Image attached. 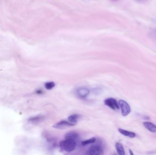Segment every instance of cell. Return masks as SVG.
<instances>
[{
    "label": "cell",
    "instance_id": "obj_4",
    "mask_svg": "<svg viewBox=\"0 0 156 155\" xmlns=\"http://www.w3.org/2000/svg\"><path fill=\"white\" fill-rule=\"evenodd\" d=\"M105 105L109 106V108L116 110L119 109V104L117 103L116 100L112 98H109L106 99L105 101H104Z\"/></svg>",
    "mask_w": 156,
    "mask_h": 155
},
{
    "label": "cell",
    "instance_id": "obj_2",
    "mask_svg": "<svg viewBox=\"0 0 156 155\" xmlns=\"http://www.w3.org/2000/svg\"><path fill=\"white\" fill-rule=\"evenodd\" d=\"M119 105L121 109V113L124 116H127L131 113V109L130 105L128 103L123 100H120L119 101Z\"/></svg>",
    "mask_w": 156,
    "mask_h": 155
},
{
    "label": "cell",
    "instance_id": "obj_7",
    "mask_svg": "<svg viewBox=\"0 0 156 155\" xmlns=\"http://www.w3.org/2000/svg\"><path fill=\"white\" fill-rule=\"evenodd\" d=\"M118 131L123 135L127 136V137H130V138H134L136 136V135L134 132H132V131H128L122 129L121 128H119L118 129Z\"/></svg>",
    "mask_w": 156,
    "mask_h": 155
},
{
    "label": "cell",
    "instance_id": "obj_14",
    "mask_svg": "<svg viewBox=\"0 0 156 155\" xmlns=\"http://www.w3.org/2000/svg\"><path fill=\"white\" fill-rule=\"evenodd\" d=\"M129 151L130 155H134V153H133V151H132L131 150V149H129Z\"/></svg>",
    "mask_w": 156,
    "mask_h": 155
},
{
    "label": "cell",
    "instance_id": "obj_6",
    "mask_svg": "<svg viewBox=\"0 0 156 155\" xmlns=\"http://www.w3.org/2000/svg\"><path fill=\"white\" fill-rule=\"evenodd\" d=\"M90 90L87 88H80L77 90V94L80 98H85L89 94Z\"/></svg>",
    "mask_w": 156,
    "mask_h": 155
},
{
    "label": "cell",
    "instance_id": "obj_11",
    "mask_svg": "<svg viewBox=\"0 0 156 155\" xmlns=\"http://www.w3.org/2000/svg\"><path fill=\"white\" fill-rule=\"evenodd\" d=\"M79 117V116L78 114L72 115L68 117V120L71 123L75 125L77 122V120Z\"/></svg>",
    "mask_w": 156,
    "mask_h": 155
},
{
    "label": "cell",
    "instance_id": "obj_10",
    "mask_svg": "<svg viewBox=\"0 0 156 155\" xmlns=\"http://www.w3.org/2000/svg\"><path fill=\"white\" fill-rule=\"evenodd\" d=\"M79 137L78 133L74 131H70L66 133L65 135V138L66 139H69L75 140L77 139Z\"/></svg>",
    "mask_w": 156,
    "mask_h": 155
},
{
    "label": "cell",
    "instance_id": "obj_9",
    "mask_svg": "<svg viewBox=\"0 0 156 155\" xmlns=\"http://www.w3.org/2000/svg\"><path fill=\"white\" fill-rule=\"evenodd\" d=\"M116 148L119 155H126L124 147L121 143L117 142L116 144Z\"/></svg>",
    "mask_w": 156,
    "mask_h": 155
},
{
    "label": "cell",
    "instance_id": "obj_12",
    "mask_svg": "<svg viewBox=\"0 0 156 155\" xmlns=\"http://www.w3.org/2000/svg\"><path fill=\"white\" fill-rule=\"evenodd\" d=\"M95 141H96V139L95 137H93V138H90L89 139L83 141L81 142V144L83 146H86L90 144L94 143Z\"/></svg>",
    "mask_w": 156,
    "mask_h": 155
},
{
    "label": "cell",
    "instance_id": "obj_13",
    "mask_svg": "<svg viewBox=\"0 0 156 155\" xmlns=\"http://www.w3.org/2000/svg\"><path fill=\"white\" fill-rule=\"evenodd\" d=\"M55 86V83L53 82H48L46 83L45 85L46 88L48 90H51Z\"/></svg>",
    "mask_w": 156,
    "mask_h": 155
},
{
    "label": "cell",
    "instance_id": "obj_5",
    "mask_svg": "<svg viewBox=\"0 0 156 155\" xmlns=\"http://www.w3.org/2000/svg\"><path fill=\"white\" fill-rule=\"evenodd\" d=\"M74 125H75L73 124L69 121H59L57 123L55 124L53 126V127L56 128V129H65V128L71 127V126H73Z\"/></svg>",
    "mask_w": 156,
    "mask_h": 155
},
{
    "label": "cell",
    "instance_id": "obj_3",
    "mask_svg": "<svg viewBox=\"0 0 156 155\" xmlns=\"http://www.w3.org/2000/svg\"><path fill=\"white\" fill-rule=\"evenodd\" d=\"M86 154L87 155H103L104 151L100 146H92L88 149Z\"/></svg>",
    "mask_w": 156,
    "mask_h": 155
},
{
    "label": "cell",
    "instance_id": "obj_1",
    "mask_svg": "<svg viewBox=\"0 0 156 155\" xmlns=\"http://www.w3.org/2000/svg\"><path fill=\"white\" fill-rule=\"evenodd\" d=\"M76 146L75 141L69 139H66L59 142V146L63 150L66 152H70L73 151Z\"/></svg>",
    "mask_w": 156,
    "mask_h": 155
},
{
    "label": "cell",
    "instance_id": "obj_8",
    "mask_svg": "<svg viewBox=\"0 0 156 155\" xmlns=\"http://www.w3.org/2000/svg\"><path fill=\"white\" fill-rule=\"evenodd\" d=\"M143 126L149 131L152 132H156V126L150 122H143Z\"/></svg>",
    "mask_w": 156,
    "mask_h": 155
}]
</instances>
